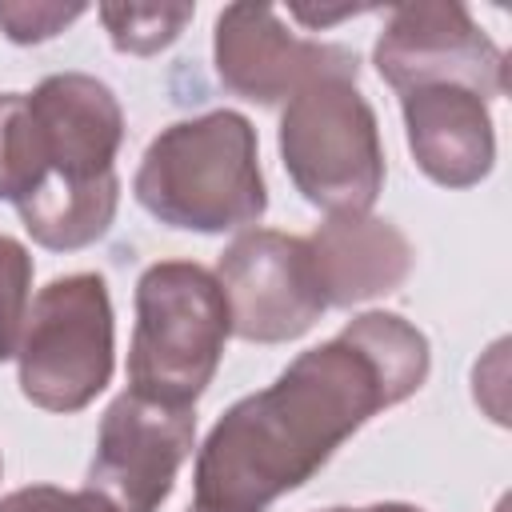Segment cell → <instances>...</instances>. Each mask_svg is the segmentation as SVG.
Instances as JSON below:
<instances>
[{"label": "cell", "mask_w": 512, "mask_h": 512, "mask_svg": "<svg viewBox=\"0 0 512 512\" xmlns=\"http://www.w3.org/2000/svg\"><path fill=\"white\" fill-rule=\"evenodd\" d=\"M372 64L396 92L428 84H456L480 100H500L508 92L504 48L456 0L396 4L376 36Z\"/></svg>", "instance_id": "cell-6"}, {"label": "cell", "mask_w": 512, "mask_h": 512, "mask_svg": "<svg viewBox=\"0 0 512 512\" xmlns=\"http://www.w3.org/2000/svg\"><path fill=\"white\" fill-rule=\"evenodd\" d=\"M120 208V180L100 176L88 184H68V180H40L28 196L16 200V212L28 228V236L40 248L52 252H76L96 244Z\"/></svg>", "instance_id": "cell-13"}, {"label": "cell", "mask_w": 512, "mask_h": 512, "mask_svg": "<svg viewBox=\"0 0 512 512\" xmlns=\"http://www.w3.org/2000/svg\"><path fill=\"white\" fill-rule=\"evenodd\" d=\"M24 100L44 156L40 180L88 184L116 172L124 108L104 80L84 72H56L24 92Z\"/></svg>", "instance_id": "cell-10"}, {"label": "cell", "mask_w": 512, "mask_h": 512, "mask_svg": "<svg viewBox=\"0 0 512 512\" xmlns=\"http://www.w3.org/2000/svg\"><path fill=\"white\" fill-rule=\"evenodd\" d=\"M116 324L100 272L56 276L28 304L16 348L20 392L44 412H80L112 380Z\"/></svg>", "instance_id": "cell-5"}, {"label": "cell", "mask_w": 512, "mask_h": 512, "mask_svg": "<svg viewBox=\"0 0 512 512\" xmlns=\"http://www.w3.org/2000/svg\"><path fill=\"white\" fill-rule=\"evenodd\" d=\"M192 448V408H172L128 388L108 404L100 420L84 488L104 496L116 512H160Z\"/></svg>", "instance_id": "cell-8"}, {"label": "cell", "mask_w": 512, "mask_h": 512, "mask_svg": "<svg viewBox=\"0 0 512 512\" xmlns=\"http://www.w3.org/2000/svg\"><path fill=\"white\" fill-rule=\"evenodd\" d=\"M492 512H508V496H504V500H500V504H496Z\"/></svg>", "instance_id": "cell-20"}, {"label": "cell", "mask_w": 512, "mask_h": 512, "mask_svg": "<svg viewBox=\"0 0 512 512\" xmlns=\"http://www.w3.org/2000/svg\"><path fill=\"white\" fill-rule=\"evenodd\" d=\"M44 176L40 140L24 92H0V200L16 204Z\"/></svg>", "instance_id": "cell-15"}, {"label": "cell", "mask_w": 512, "mask_h": 512, "mask_svg": "<svg viewBox=\"0 0 512 512\" xmlns=\"http://www.w3.org/2000/svg\"><path fill=\"white\" fill-rule=\"evenodd\" d=\"M212 64L220 84L252 104H288L320 76H356L360 60L344 44L296 36L268 4H228L212 28Z\"/></svg>", "instance_id": "cell-9"}, {"label": "cell", "mask_w": 512, "mask_h": 512, "mask_svg": "<svg viewBox=\"0 0 512 512\" xmlns=\"http://www.w3.org/2000/svg\"><path fill=\"white\" fill-rule=\"evenodd\" d=\"M28 284H32V256L20 240L0 232V364L16 360L24 320H28Z\"/></svg>", "instance_id": "cell-16"}, {"label": "cell", "mask_w": 512, "mask_h": 512, "mask_svg": "<svg viewBox=\"0 0 512 512\" xmlns=\"http://www.w3.org/2000/svg\"><path fill=\"white\" fill-rule=\"evenodd\" d=\"M188 512H208V508H200V504H192V508H188Z\"/></svg>", "instance_id": "cell-21"}, {"label": "cell", "mask_w": 512, "mask_h": 512, "mask_svg": "<svg viewBox=\"0 0 512 512\" xmlns=\"http://www.w3.org/2000/svg\"><path fill=\"white\" fill-rule=\"evenodd\" d=\"M212 276L224 292L232 336L248 344L300 340L328 312L304 236L248 228L220 252Z\"/></svg>", "instance_id": "cell-7"}, {"label": "cell", "mask_w": 512, "mask_h": 512, "mask_svg": "<svg viewBox=\"0 0 512 512\" xmlns=\"http://www.w3.org/2000/svg\"><path fill=\"white\" fill-rule=\"evenodd\" d=\"M96 12L116 52L156 56L176 44L184 24L196 16V4H100Z\"/></svg>", "instance_id": "cell-14"}, {"label": "cell", "mask_w": 512, "mask_h": 512, "mask_svg": "<svg viewBox=\"0 0 512 512\" xmlns=\"http://www.w3.org/2000/svg\"><path fill=\"white\" fill-rule=\"evenodd\" d=\"M88 4H56V0H0V32L12 44H44L72 28Z\"/></svg>", "instance_id": "cell-17"}, {"label": "cell", "mask_w": 512, "mask_h": 512, "mask_svg": "<svg viewBox=\"0 0 512 512\" xmlns=\"http://www.w3.org/2000/svg\"><path fill=\"white\" fill-rule=\"evenodd\" d=\"M304 244L324 308H356L396 292L416 260L408 236L372 212L328 216Z\"/></svg>", "instance_id": "cell-12"}, {"label": "cell", "mask_w": 512, "mask_h": 512, "mask_svg": "<svg viewBox=\"0 0 512 512\" xmlns=\"http://www.w3.org/2000/svg\"><path fill=\"white\" fill-rule=\"evenodd\" d=\"M428 336L400 312H360L332 340L300 352L268 388L236 400L196 452V504L264 512L308 484L376 412L428 380Z\"/></svg>", "instance_id": "cell-1"}, {"label": "cell", "mask_w": 512, "mask_h": 512, "mask_svg": "<svg viewBox=\"0 0 512 512\" xmlns=\"http://www.w3.org/2000/svg\"><path fill=\"white\" fill-rule=\"evenodd\" d=\"M280 160L312 208L328 216L372 212L384 188V144L356 76H320L284 104Z\"/></svg>", "instance_id": "cell-4"}, {"label": "cell", "mask_w": 512, "mask_h": 512, "mask_svg": "<svg viewBox=\"0 0 512 512\" xmlns=\"http://www.w3.org/2000/svg\"><path fill=\"white\" fill-rule=\"evenodd\" d=\"M404 136L416 168L440 188H472L496 164L488 100L456 84L400 92Z\"/></svg>", "instance_id": "cell-11"}, {"label": "cell", "mask_w": 512, "mask_h": 512, "mask_svg": "<svg viewBox=\"0 0 512 512\" xmlns=\"http://www.w3.org/2000/svg\"><path fill=\"white\" fill-rule=\"evenodd\" d=\"M0 472H4V460H0Z\"/></svg>", "instance_id": "cell-22"}, {"label": "cell", "mask_w": 512, "mask_h": 512, "mask_svg": "<svg viewBox=\"0 0 512 512\" xmlns=\"http://www.w3.org/2000/svg\"><path fill=\"white\" fill-rule=\"evenodd\" d=\"M132 192L168 228L200 236L248 232L268 208L252 120L220 108L168 124L144 148Z\"/></svg>", "instance_id": "cell-2"}, {"label": "cell", "mask_w": 512, "mask_h": 512, "mask_svg": "<svg viewBox=\"0 0 512 512\" xmlns=\"http://www.w3.org/2000/svg\"><path fill=\"white\" fill-rule=\"evenodd\" d=\"M232 336L216 276L192 260H160L136 280V328L128 348L132 392L192 408L212 384Z\"/></svg>", "instance_id": "cell-3"}, {"label": "cell", "mask_w": 512, "mask_h": 512, "mask_svg": "<svg viewBox=\"0 0 512 512\" xmlns=\"http://www.w3.org/2000/svg\"><path fill=\"white\" fill-rule=\"evenodd\" d=\"M0 512H116L104 496H96L92 488L68 492L56 484H32V488H16L0 500Z\"/></svg>", "instance_id": "cell-18"}, {"label": "cell", "mask_w": 512, "mask_h": 512, "mask_svg": "<svg viewBox=\"0 0 512 512\" xmlns=\"http://www.w3.org/2000/svg\"><path fill=\"white\" fill-rule=\"evenodd\" d=\"M324 512H424V508L400 504V500H384V504H368V508H344V504H336V508H324Z\"/></svg>", "instance_id": "cell-19"}]
</instances>
